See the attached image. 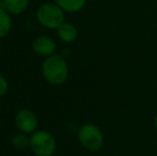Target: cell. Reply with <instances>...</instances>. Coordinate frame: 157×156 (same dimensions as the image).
Wrapping results in <instances>:
<instances>
[{
	"instance_id": "6da1fadb",
	"label": "cell",
	"mask_w": 157,
	"mask_h": 156,
	"mask_svg": "<svg viewBox=\"0 0 157 156\" xmlns=\"http://www.w3.org/2000/svg\"><path fill=\"white\" fill-rule=\"evenodd\" d=\"M42 73L44 78L52 85H62L68 77V65L63 57L52 55L43 62Z\"/></svg>"
},
{
	"instance_id": "7a4b0ae2",
	"label": "cell",
	"mask_w": 157,
	"mask_h": 156,
	"mask_svg": "<svg viewBox=\"0 0 157 156\" xmlns=\"http://www.w3.org/2000/svg\"><path fill=\"white\" fill-rule=\"evenodd\" d=\"M77 137L81 146L91 152L98 151L104 144V135L101 128L92 123H86L79 127Z\"/></svg>"
},
{
	"instance_id": "3957f363",
	"label": "cell",
	"mask_w": 157,
	"mask_h": 156,
	"mask_svg": "<svg viewBox=\"0 0 157 156\" xmlns=\"http://www.w3.org/2000/svg\"><path fill=\"white\" fill-rule=\"evenodd\" d=\"M36 18L48 29H58L64 23V12L57 3H44L37 9Z\"/></svg>"
},
{
	"instance_id": "277c9868",
	"label": "cell",
	"mask_w": 157,
	"mask_h": 156,
	"mask_svg": "<svg viewBox=\"0 0 157 156\" xmlns=\"http://www.w3.org/2000/svg\"><path fill=\"white\" fill-rule=\"evenodd\" d=\"M30 148L36 156H52L57 150V141L48 131H37L30 137Z\"/></svg>"
},
{
	"instance_id": "5b68a950",
	"label": "cell",
	"mask_w": 157,
	"mask_h": 156,
	"mask_svg": "<svg viewBox=\"0 0 157 156\" xmlns=\"http://www.w3.org/2000/svg\"><path fill=\"white\" fill-rule=\"evenodd\" d=\"M15 125L24 134H33L37 127V119L33 111L21 109L15 117Z\"/></svg>"
},
{
	"instance_id": "8992f818",
	"label": "cell",
	"mask_w": 157,
	"mask_h": 156,
	"mask_svg": "<svg viewBox=\"0 0 157 156\" xmlns=\"http://www.w3.org/2000/svg\"><path fill=\"white\" fill-rule=\"evenodd\" d=\"M32 48L35 54L47 58V57L55 54L57 46L56 43L54 42V40L48 38V36H39L33 42Z\"/></svg>"
},
{
	"instance_id": "52a82bcc",
	"label": "cell",
	"mask_w": 157,
	"mask_h": 156,
	"mask_svg": "<svg viewBox=\"0 0 157 156\" xmlns=\"http://www.w3.org/2000/svg\"><path fill=\"white\" fill-rule=\"evenodd\" d=\"M57 30H58L59 38H60L61 41L65 42V43H72L77 39V36H78L77 28L71 23L64 21Z\"/></svg>"
},
{
	"instance_id": "ba28073f",
	"label": "cell",
	"mask_w": 157,
	"mask_h": 156,
	"mask_svg": "<svg viewBox=\"0 0 157 156\" xmlns=\"http://www.w3.org/2000/svg\"><path fill=\"white\" fill-rule=\"evenodd\" d=\"M2 9L11 14H21L24 11L27 10L29 6V0H3Z\"/></svg>"
},
{
	"instance_id": "9c48e42d",
	"label": "cell",
	"mask_w": 157,
	"mask_h": 156,
	"mask_svg": "<svg viewBox=\"0 0 157 156\" xmlns=\"http://www.w3.org/2000/svg\"><path fill=\"white\" fill-rule=\"evenodd\" d=\"M56 3L66 12H78L83 8L86 0H55Z\"/></svg>"
},
{
	"instance_id": "30bf717a",
	"label": "cell",
	"mask_w": 157,
	"mask_h": 156,
	"mask_svg": "<svg viewBox=\"0 0 157 156\" xmlns=\"http://www.w3.org/2000/svg\"><path fill=\"white\" fill-rule=\"evenodd\" d=\"M11 26H12V21H11L9 12L0 8V39L8 36L11 30Z\"/></svg>"
},
{
	"instance_id": "8fae6325",
	"label": "cell",
	"mask_w": 157,
	"mask_h": 156,
	"mask_svg": "<svg viewBox=\"0 0 157 156\" xmlns=\"http://www.w3.org/2000/svg\"><path fill=\"white\" fill-rule=\"evenodd\" d=\"M12 144L17 150H24L28 146H30V138H28L24 133L18 134L12 139Z\"/></svg>"
},
{
	"instance_id": "7c38bea8",
	"label": "cell",
	"mask_w": 157,
	"mask_h": 156,
	"mask_svg": "<svg viewBox=\"0 0 157 156\" xmlns=\"http://www.w3.org/2000/svg\"><path fill=\"white\" fill-rule=\"evenodd\" d=\"M8 89H9L8 80H6L2 75H0V97L3 96L4 94L8 92Z\"/></svg>"
},
{
	"instance_id": "4fadbf2b",
	"label": "cell",
	"mask_w": 157,
	"mask_h": 156,
	"mask_svg": "<svg viewBox=\"0 0 157 156\" xmlns=\"http://www.w3.org/2000/svg\"><path fill=\"white\" fill-rule=\"evenodd\" d=\"M154 126H155V128L157 131V115L155 116V119H154Z\"/></svg>"
},
{
	"instance_id": "5bb4252c",
	"label": "cell",
	"mask_w": 157,
	"mask_h": 156,
	"mask_svg": "<svg viewBox=\"0 0 157 156\" xmlns=\"http://www.w3.org/2000/svg\"><path fill=\"white\" fill-rule=\"evenodd\" d=\"M0 51H1V49H0Z\"/></svg>"
}]
</instances>
